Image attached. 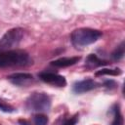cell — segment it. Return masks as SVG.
Returning a JSON list of instances; mask_svg holds the SVG:
<instances>
[{"label": "cell", "instance_id": "1", "mask_svg": "<svg viewBox=\"0 0 125 125\" xmlns=\"http://www.w3.org/2000/svg\"><path fill=\"white\" fill-rule=\"evenodd\" d=\"M29 55L22 50L0 51V67L24 66L32 63Z\"/></svg>", "mask_w": 125, "mask_h": 125}, {"label": "cell", "instance_id": "2", "mask_svg": "<svg viewBox=\"0 0 125 125\" xmlns=\"http://www.w3.org/2000/svg\"><path fill=\"white\" fill-rule=\"evenodd\" d=\"M103 35V32L98 29L81 27L73 30L71 33V42L76 47H84L98 41Z\"/></svg>", "mask_w": 125, "mask_h": 125}, {"label": "cell", "instance_id": "3", "mask_svg": "<svg viewBox=\"0 0 125 125\" xmlns=\"http://www.w3.org/2000/svg\"><path fill=\"white\" fill-rule=\"evenodd\" d=\"M26 108L33 112H46L51 107V98L46 93H32L26 100Z\"/></svg>", "mask_w": 125, "mask_h": 125}, {"label": "cell", "instance_id": "4", "mask_svg": "<svg viewBox=\"0 0 125 125\" xmlns=\"http://www.w3.org/2000/svg\"><path fill=\"white\" fill-rule=\"evenodd\" d=\"M23 33V29L20 27L8 30L0 39V51H8L17 47L22 40Z\"/></svg>", "mask_w": 125, "mask_h": 125}, {"label": "cell", "instance_id": "5", "mask_svg": "<svg viewBox=\"0 0 125 125\" xmlns=\"http://www.w3.org/2000/svg\"><path fill=\"white\" fill-rule=\"evenodd\" d=\"M39 78L50 85L57 86V87H64L66 85V80L65 77L62 75H60L58 73L54 72H49V71H43L39 73Z\"/></svg>", "mask_w": 125, "mask_h": 125}, {"label": "cell", "instance_id": "6", "mask_svg": "<svg viewBox=\"0 0 125 125\" xmlns=\"http://www.w3.org/2000/svg\"><path fill=\"white\" fill-rule=\"evenodd\" d=\"M11 83L17 86H27L33 81V76L26 72H16L8 76Z\"/></svg>", "mask_w": 125, "mask_h": 125}, {"label": "cell", "instance_id": "7", "mask_svg": "<svg viewBox=\"0 0 125 125\" xmlns=\"http://www.w3.org/2000/svg\"><path fill=\"white\" fill-rule=\"evenodd\" d=\"M98 85L99 84L93 79H84V80L75 82L72 86V90L75 94H82L97 88Z\"/></svg>", "mask_w": 125, "mask_h": 125}, {"label": "cell", "instance_id": "8", "mask_svg": "<svg viewBox=\"0 0 125 125\" xmlns=\"http://www.w3.org/2000/svg\"><path fill=\"white\" fill-rule=\"evenodd\" d=\"M81 57L75 56V57H63V58H60L57 59L53 62H51V64L57 67H67L70 65H73L75 63H77L80 61Z\"/></svg>", "mask_w": 125, "mask_h": 125}, {"label": "cell", "instance_id": "9", "mask_svg": "<svg viewBox=\"0 0 125 125\" xmlns=\"http://www.w3.org/2000/svg\"><path fill=\"white\" fill-rule=\"evenodd\" d=\"M108 62L106 61H104V60L100 59L95 54H90L86 58V61H85V66L87 68H90V69H93V68H96V67H99V66H102V65H105Z\"/></svg>", "mask_w": 125, "mask_h": 125}, {"label": "cell", "instance_id": "10", "mask_svg": "<svg viewBox=\"0 0 125 125\" xmlns=\"http://www.w3.org/2000/svg\"><path fill=\"white\" fill-rule=\"evenodd\" d=\"M111 112H112L113 118L110 125H123V116L121 114L120 107L118 104H114L111 107Z\"/></svg>", "mask_w": 125, "mask_h": 125}, {"label": "cell", "instance_id": "11", "mask_svg": "<svg viewBox=\"0 0 125 125\" xmlns=\"http://www.w3.org/2000/svg\"><path fill=\"white\" fill-rule=\"evenodd\" d=\"M122 73L120 68H102L101 70H98L96 72V76H100V75H120Z\"/></svg>", "mask_w": 125, "mask_h": 125}, {"label": "cell", "instance_id": "12", "mask_svg": "<svg viewBox=\"0 0 125 125\" xmlns=\"http://www.w3.org/2000/svg\"><path fill=\"white\" fill-rule=\"evenodd\" d=\"M124 51H125V45H124V42H121V44L119 46H117L115 48V50L112 52V54H111L112 59L115 61L121 60L124 57Z\"/></svg>", "mask_w": 125, "mask_h": 125}, {"label": "cell", "instance_id": "13", "mask_svg": "<svg viewBox=\"0 0 125 125\" xmlns=\"http://www.w3.org/2000/svg\"><path fill=\"white\" fill-rule=\"evenodd\" d=\"M34 125H47L48 123V117L43 113H37L33 117Z\"/></svg>", "mask_w": 125, "mask_h": 125}, {"label": "cell", "instance_id": "14", "mask_svg": "<svg viewBox=\"0 0 125 125\" xmlns=\"http://www.w3.org/2000/svg\"><path fill=\"white\" fill-rule=\"evenodd\" d=\"M0 110L4 111V112H14L16 109L15 107H13L11 104H7L6 102L0 100Z\"/></svg>", "mask_w": 125, "mask_h": 125}, {"label": "cell", "instance_id": "15", "mask_svg": "<svg viewBox=\"0 0 125 125\" xmlns=\"http://www.w3.org/2000/svg\"><path fill=\"white\" fill-rule=\"evenodd\" d=\"M78 121V116L77 115H74L70 118H68L67 120H65V122L63 123V125H76Z\"/></svg>", "mask_w": 125, "mask_h": 125}, {"label": "cell", "instance_id": "16", "mask_svg": "<svg viewBox=\"0 0 125 125\" xmlns=\"http://www.w3.org/2000/svg\"><path fill=\"white\" fill-rule=\"evenodd\" d=\"M19 123H20V125H32V124H30L27 120H25V119H20L19 120Z\"/></svg>", "mask_w": 125, "mask_h": 125}, {"label": "cell", "instance_id": "17", "mask_svg": "<svg viewBox=\"0 0 125 125\" xmlns=\"http://www.w3.org/2000/svg\"><path fill=\"white\" fill-rule=\"evenodd\" d=\"M0 125H1V124H0Z\"/></svg>", "mask_w": 125, "mask_h": 125}]
</instances>
